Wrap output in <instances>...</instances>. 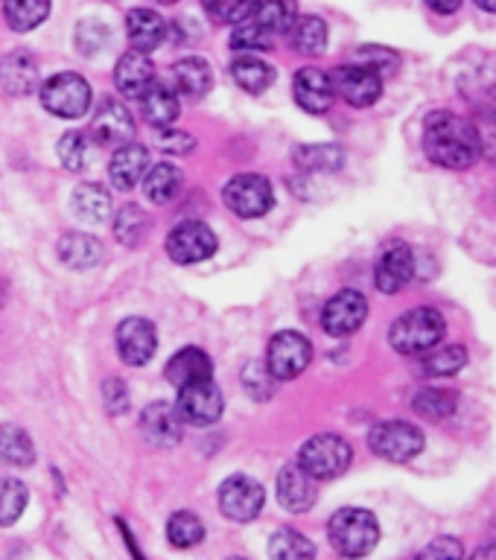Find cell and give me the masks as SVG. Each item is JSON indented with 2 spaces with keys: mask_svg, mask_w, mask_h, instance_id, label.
Instances as JSON below:
<instances>
[{
  "mask_svg": "<svg viewBox=\"0 0 496 560\" xmlns=\"http://www.w3.org/2000/svg\"><path fill=\"white\" fill-rule=\"evenodd\" d=\"M424 152L432 164L447 170H468L480 158L476 129L453 112H432L424 122Z\"/></svg>",
  "mask_w": 496,
  "mask_h": 560,
  "instance_id": "cell-1",
  "label": "cell"
},
{
  "mask_svg": "<svg viewBox=\"0 0 496 560\" xmlns=\"http://www.w3.org/2000/svg\"><path fill=\"white\" fill-rule=\"evenodd\" d=\"M445 332V315L438 313L436 306H418V310L403 313L392 324L389 341H392V348L397 353H403V357H424V353H429V350L441 345Z\"/></svg>",
  "mask_w": 496,
  "mask_h": 560,
  "instance_id": "cell-2",
  "label": "cell"
},
{
  "mask_svg": "<svg viewBox=\"0 0 496 560\" xmlns=\"http://www.w3.org/2000/svg\"><path fill=\"white\" fill-rule=\"evenodd\" d=\"M327 537L345 558H366L380 540V525L366 508H342L327 523Z\"/></svg>",
  "mask_w": 496,
  "mask_h": 560,
  "instance_id": "cell-3",
  "label": "cell"
},
{
  "mask_svg": "<svg viewBox=\"0 0 496 560\" xmlns=\"http://www.w3.org/2000/svg\"><path fill=\"white\" fill-rule=\"evenodd\" d=\"M350 458H354V450H350L345 438L333 435V432H322V435H313L301 446L298 467L307 476H313L315 481H331L348 470Z\"/></svg>",
  "mask_w": 496,
  "mask_h": 560,
  "instance_id": "cell-4",
  "label": "cell"
},
{
  "mask_svg": "<svg viewBox=\"0 0 496 560\" xmlns=\"http://www.w3.org/2000/svg\"><path fill=\"white\" fill-rule=\"evenodd\" d=\"M42 105L61 120H79L91 108V85L79 73H56L42 85Z\"/></svg>",
  "mask_w": 496,
  "mask_h": 560,
  "instance_id": "cell-5",
  "label": "cell"
},
{
  "mask_svg": "<svg viewBox=\"0 0 496 560\" xmlns=\"http://www.w3.org/2000/svg\"><path fill=\"white\" fill-rule=\"evenodd\" d=\"M368 444L385 462L406 464L424 450V432L410 420H383L371 429Z\"/></svg>",
  "mask_w": 496,
  "mask_h": 560,
  "instance_id": "cell-6",
  "label": "cell"
},
{
  "mask_svg": "<svg viewBox=\"0 0 496 560\" xmlns=\"http://www.w3.org/2000/svg\"><path fill=\"white\" fill-rule=\"evenodd\" d=\"M228 210H234L237 217L243 219H261L266 217L275 205V190L272 182L261 173H243L234 175L222 190Z\"/></svg>",
  "mask_w": 496,
  "mask_h": 560,
  "instance_id": "cell-7",
  "label": "cell"
},
{
  "mask_svg": "<svg viewBox=\"0 0 496 560\" xmlns=\"http://www.w3.org/2000/svg\"><path fill=\"white\" fill-rule=\"evenodd\" d=\"M313 359V345L307 336L296 330H284L272 336L269 350H266V371L272 380H296L307 371Z\"/></svg>",
  "mask_w": 496,
  "mask_h": 560,
  "instance_id": "cell-8",
  "label": "cell"
},
{
  "mask_svg": "<svg viewBox=\"0 0 496 560\" xmlns=\"http://www.w3.org/2000/svg\"><path fill=\"white\" fill-rule=\"evenodd\" d=\"M263 502H266V490L252 476H228L219 485V508L234 523H252V520H257V514L263 511Z\"/></svg>",
  "mask_w": 496,
  "mask_h": 560,
  "instance_id": "cell-9",
  "label": "cell"
},
{
  "mask_svg": "<svg viewBox=\"0 0 496 560\" xmlns=\"http://www.w3.org/2000/svg\"><path fill=\"white\" fill-rule=\"evenodd\" d=\"M333 91L342 94V100L354 108H368L374 105L383 94V73L368 65H342V68L333 70Z\"/></svg>",
  "mask_w": 496,
  "mask_h": 560,
  "instance_id": "cell-10",
  "label": "cell"
},
{
  "mask_svg": "<svg viewBox=\"0 0 496 560\" xmlns=\"http://www.w3.org/2000/svg\"><path fill=\"white\" fill-rule=\"evenodd\" d=\"M214 252H217V234L199 219H187L182 225H175L166 236V254L178 266L208 260V257H214Z\"/></svg>",
  "mask_w": 496,
  "mask_h": 560,
  "instance_id": "cell-11",
  "label": "cell"
},
{
  "mask_svg": "<svg viewBox=\"0 0 496 560\" xmlns=\"http://www.w3.org/2000/svg\"><path fill=\"white\" fill-rule=\"evenodd\" d=\"M366 318H368L366 295L357 292V289H342V292H336V295L324 304L322 327L327 336L345 339V336H354V332L366 324Z\"/></svg>",
  "mask_w": 496,
  "mask_h": 560,
  "instance_id": "cell-12",
  "label": "cell"
},
{
  "mask_svg": "<svg viewBox=\"0 0 496 560\" xmlns=\"http://www.w3.org/2000/svg\"><path fill=\"white\" fill-rule=\"evenodd\" d=\"M222 392L217 385L210 383H196L187 385V388H178V402H175V411L182 423H191V427H210L222 418Z\"/></svg>",
  "mask_w": 496,
  "mask_h": 560,
  "instance_id": "cell-13",
  "label": "cell"
},
{
  "mask_svg": "<svg viewBox=\"0 0 496 560\" xmlns=\"http://www.w3.org/2000/svg\"><path fill=\"white\" fill-rule=\"evenodd\" d=\"M158 348V332L155 324L147 322V318H123L117 324V353L126 365H147L149 359L155 357Z\"/></svg>",
  "mask_w": 496,
  "mask_h": 560,
  "instance_id": "cell-14",
  "label": "cell"
},
{
  "mask_svg": "<svg viewBox=\"0 0 496 560\" xmlns=\"http://www.w3.org/2000/svg\"><path fill=\"white\" fill-rule=\"evenodd\" d=\"M415 278V252L410 245H389L374 266V283L385 295H397L410 280Z\"/></svg>",
  "mask_w": 496,
  "mask_h": 560,
  "instance_id": "cell-15",
  "label": "cell"
},
{
  "mask_svg": "<svg viewBox=\"0 0 496 560\" xmlns=\"http://www.w3.org/2000/svg\"><path fill=\"white\" fill-rule=\"evenodd\" d=\"M292 94L296 103L310 114L331 112L336 91H333V79L319 68H301L292 79Z\"/></svg>",
  "mask_w": 496,
  "mask_h": 560,
  "instance_id": "cell-16",
  "label": "cell"
},
{
  "mask_svg": "<svg viewBox=\"0 0 496 560\" xmlns=\"http://www.w3.org/2000/svg\"><path fill=\"white\" fill-rule=\"evenodd\" d=\"M319 490H315V479L307 476L298 464H289L278 472V502L287 508L289 514H304L315 505Z\"/></svg>",
  "mask_w": 496,
  "mask_h": 560,
  "instance_id": "cell-17",
  "label": "cell"
},
{
  "mask_svg": "<svg viewBox=\"0 0 496 560\" xmlns=\"http://www.w3.org/2000/svg\"><path fill=\"white\" fill-rule=\"evenodd\" d=\"M140 432L152 446H175L182 441V418L166 402H149L140 415Z\"/></svg>",
  "mask_w": 496,
  "mask_h": 560,
  "instance_id": "cell-18",
  "label": "cell"
},
{
  "mask_svg": "<svg viewBox=\"0 0 496 560\" xmlns=\"http://www.w3.org/2000/svg\"><path fill=\"white\" fill-rule=\"evenodd\" d=\"M94 135L100 143H131L135 138V120H131L129 108L117 100H103L96 105L94 114Z\"/></svg>",
  "mask_w": 496,
  "mask_h": 560,
  "instance_id": "cell-19",
  "label": "cell"
},
{
  "mask_svg": "<svg viewBox=\"0 0 496 560\" xmlns=\"http://www.w3.org/2000/svg\"><path fill=\"white\" fill-rule=\"evenodd\" d=\"M155 82V68H152V61H149L147 52L140 50H129L126 56H120L117 61V68H114V85L120 91L123 96H140L147 94V88Z\"/></svg>",
  "mask_w": 496,
  "mask_h": 560,
  "instance_id": "cell-20",
  "label": "cell"
},
{
  "mask_svg": "<svg viewBox=\"0 0 496 560\" xmlns=\"http://www.w3.org/2000/svg\"><path fill=\"white\" fill-rule=\"evenodd\" d=\"M126 33H129V42L135 50L140 52H152L155 47L166 42V35H170V24H166L164 18L158 15L155 9H131L129 15H126Z\"/></svg>",
  "mask_w": 496,
  "mask_h": 560,
  "instance_id": "cell-21",
  "label": "cell"
},
{
  "mask_svg": "<svg viewBox=\"0 0 496 560\" xmlns=\"http://www.w3.org/2000/svg\"><path fill=\"white\" fill-rule=\"evenodd\" d=\"M164 374L175 388H187V385L208 383L214 376V362L201 348H182L166 362Z\"/></svg>",
  "mask_w": 496,
  "mask_h": 560,
  "instance_id": "cell-22",
  "label": "cell"
},
{
  "mask_svg": "<svg viewBox=\"0 0 496 560\" xmlns=\"http://www.w3.org/2000/svg\"><path fill=\"white\" fill-rule=\"evenodd\" d=\"M149 173V152L140 143H123L112 155L108 164V175H112L114 187L120 190H131L143 182V175Z\"/></svg>",
  "mask_w": 496,
  "mask_h": 560,
  "instance_id": "cell-23",
  "label": "cell"
},
{
  "mask_svg": "<svg viewBox=\"0 0 496 560\" xmlns=\"http://www.w3.org/2000/svg\"><path fill=\"white\" fill-rule=\"evenodd\" d=\"M243 18L254 21L272 38H278V35H287L289 26L296 24L298 9L296 0H252V7Z\"/></svg>",
  "mask_w": 496,
  "mask_h": 560,
  "instance_id": "cell-24",
  "label": "cell"
},
{
  "mask_svg": "<svg viewBox=\"0 0 496 560\" xmlns=\"http://www.w3.org/2000/svg\"><path fill=\"white\" fill-rule=\"evenodd\" d=\"M0 85L12 96L30 94L38 85V65L26 50L9 52L7 59L0 61Z\"/></svg>",
  "mask_w": 496,
  "mask_h": 560,
  "instance_id": "cell-25",
  "label": "cell"
},
{
  "mask_svg": "<svg viewBox=\"0 0 496 560\" xmlns=\"http://www.w3.org/2000/svg\"><path fill=\"white\" fill-rule=\"evenodd\" d=\"M173 85L178 94L191 96V100H201L214 85V70L201 56H187L173 65Z\"/></svg>",
  "mask_w": 496,
  "mask_h": 560,
  "instance_id": "cell-26",
  "label": "cell"
},
{
  "mask_svg": "<svg viewBox=\"0 0 496 560\" xmlns=\"http://www.w3.org/2000/svg\"><path fill=\"white\" fill-rule=\"evenodd\" d=\"M140 112L147 117L149 126H155V129H170L175 120H178V96L170 91L166 85H152L147 88V94L140 96Z\"/></svg>",
  "mask_w": 496,
  "mask_h": 560,
  "instance_id": "cell-27",
  "label": "cell"
},
{
  "mask_svg": "<svg viewBox=\"0 0 496 560\" xmlns=\"http://www.w3.org/2000/svg\"><path fill=\"white\" fill-rule=\"evenodd\" d=\"M184 190V175L178 166L158 164L143 175V192L149 201L155 205H173Z\"/></svg>",
  "mask_w": 496,
  "mask_h": 560,
  "instance_id": "cell-28",
  "label": "cell"
},
{
  "mask_svg": "<svg viewBox=\"0 0 496 560\" xmlns=\"http://www.w3.org/2000/svg\"><path fill=\"white\" fill-rule=\"evenodd\" d=\"M59 257L68 269H91L103 257V245L91 234H68L61 236Z\"/></svg>",
  "mask_w": 496,
  "mask_h": 560,
  "instance_id": "cell-29",
  "label": "cell"
},
{
  "mask_svg": "<svg viewBox=\"0 0 496 560\" xmlns=\"http://www.w3.org/2000/svg\"><path fill=\"white\" fill-rule=\"evenodd\" d=\"M70 208L77 213L82 222H103L112 213V199H108V192L100 187V184H79L73 196H70Z\"/></svg>",
  "mask_w": 496,
  "mask_h": 560,
  "instance_id": "cell-30",
  "label": "cell"
},
{
  "mask_svg": "<svg viewBox=\"0 0 496 560\" xmlns=\"http://www.w3.org/2000/svg\"><path fill=\"white\" fill-rule=\"evenodd\" d=\"M289 42L304 56H322L327 47V24L319 15H301L289 26Z\"/></svg>",
  "mask_w": 496,
  "mask_h": 560,
  "instance_id": "cell-31",
  "label": "cell"
},
{
  "mask_svg": "<svg viewBox=\"0 0 496 560\" xmlns=\"http://www.w3.org/2000/svg\"><path fill=\"white\" fill-rule=\"evenodd\" d=\"M231 77L245 94H263L266 88L275 82V68L269 61L257 59V56H240V59L231 65Z\"/></svg>",
  "mask_w": 496,
  "mask_h": 560,
  "instance_id": "cell-32",
  "label": "cell"
},
{
  "mask_svg": "<svg viewBox=\"0 0 496 560\" xmlns=\"http://www.w3.org/2000/svg\"><path fill=\"white\" fill-rule=\"evenodd\" d=\"M0 462L12 467H30L35 462L33 438L26 435V429L15 423H0Z\"/></svg>",
  "mask_w": 496,
  "mask_h": 560,
  "instance_id": "cell-33",
  "label": "cell"
},
{
  "mask_svg": "<svg viewBox=\"0 0 496 560\" xmlns=\"http://www.w3.org/2000/svg\"><path fill=\"white\" fill-rule=\"evenodd\" d=\"M50 15V0H3V18L15 33H30Z\"/></svg>",
  "mask_w": 496,
  "mask_h": 560,
  "instance_id": "cell-34",
  "label": "cell"
},
{
  "mask_svg": "<svg viewBox=\"0 0 496 560\" xmlns=\"http://www.w3.org/2000/svg\"><path fill=\"white\" fill-rule=\"evenodd\" d=\"M468 365V348L464 345H447V348H432L420 359V376H453Z\"/></svg>",
  "mask_w": 496,
  "mask_h": 560,
  "instance_id": "cell-35",
  "label": "cell"
},
{
  "mask_svg": "<svg viewBox=\"0 0 496 560\" xmlns=\"http://www.w3.org/2000/svg\"><path fill=\"white\" fill-rule=\"evenodd\" d=\"M272 560H315L313 540H307L304 534L296 528H278L269 540Z\"/></svg>",
  "mask_w": 496,
  "mask_h": 560,
  "instance_id": "cell-36",
  "label": "cell"
},
{
  "mask_svg": "<svg viewBox=\"0 0 496 560\" xmlns=\"http://www.w3.org/2000/svg\"><path fill=\"white\" fill-rule=\"evenodd\" d=\"M412 409L427 420H447L453 418L455 409H459V397L453 392H445V388H420L412 397Z\"/></svg>",
  "mask_w": 496,
  "mask_h": 560,
  "instance_id": "cell-37",
  "label": "cell"
},
{
  "mask_svg": "<svg viewBox=\"0 0 496 560\" xmlns=\"http://www.w3.org/2000/svg\"><path fill=\"white\" fill-rule=\"evenodd\" d=\"M296 164L310 173H333L345 164V152L331 143H313V147L296 149Z\"/></svg>",
  "mask_w": 496,
  "mask_h": 560,
  "instance_id": "cell-38",
  "label": "cell"
},
{
  "mask_svg": "<svg viewBox=\"0 0 496 560\" xmlns=\"http://www.w3.org/2000/svg\"><path fill=\"white\" fill-rule=\"evenodd\" d=\"M149 234V217L138 205H123L117 210V219H114V236L120 240L123 245H140Z\"/></svg>",
  "mask_w": 496,
  "mask_h": 560,
  "instance_id": "cell-39",
  "label": "cell"
},
{
  "mask_svg": "<svg viewBox=\"0 0 496 560\" xmlns=\"http://www.w3.org/2000/svg\"><path fill=\"white\" fill-rule=\"evenodd\" d=\"M166 537L173 542L175 549H191L205 537V525L193 511H175L166 523Z\"/></svg>",
  "mask_w": 496,
  "mask_h": 560,
  "instance_id": "cell-40",
  "label": "cell"
},
{
  "mask_svg": "<svg viewBox=\"0 0 496 560\" xmlns=\"http://www.w3.org/2000/svg\"><path fill=\"white\" fill-rule=\"evenodd\" d=\"M26 499H30V493H26L24 481L9 479V476L0 479V525L18 523L24 514Z\"/></svg>",
  "mask_w": 496,
  "mask_h": 560,
  "instance_id": "cell-41",
  "label": "cell"
},
{
  "mask_svg": "<svg viewBox=\"0 0 496 560\" xmlns=\"http://www.w3.org/2000/svg\"><path fill=\"white\" fill-rule=\"evenodd\" d=\"M88 155H91V140H88L82 131H68V135H61L59 158L61 164H65V170H70V173L85 170Z\"/></svg>",
  "mask_w": 496,
  "mask_h": 560,
  "instance_id": "cell-42",
  "label": "cell"
},
{
  "mask_svg": "<svg viewBox=\"0 0 496 560\" xmlns=\"http://www.w3.org/2000/svg\"><path fill=\"white\" fill-rule=\"evenodd\" d=\"M272 38L269 33H263L261 26L254 24V21H249V18H243V21H237L234 33H231V47L234 50H272Z\"/></svg>",
  "mask_w": 496,
  "mask_h": 560,
  "instance_id": "cell-43",
  "label": "cell"
},
{
  "mask_svg": "<svg viewBox=\"0 0 496 560\" xmlns=\"http://www.w3.org/2000/svg\"><path fill=\"white\" fill-rule=\"evenodd\" d=\"M108 26L103 21H82L77 26V47L82 56H96V52H103L108 47Z\"/></svg>",
  "mask_w": 496,
  "mask_h": 560,
  "instance_id": "cell-44",
  "label": "cell"
},
{
  "mask_svg": "<svg viewBox=\"0 0 496 560\" xmlns=\"http://www.w3.org/2000/svg\"><path fill=\"white\" fill-rule=\"evenodd\" d=\"M201 7L214 24H237V21H243L252 0H201Z\"/></svg>",
  "mask_w": 496,
  "mask_h": 560,
  "instance_id": "cell-45",
  "label": "cell"
},
{
  "mask_svg": "<svg viewBox=\"0 0 496 560\" xmlns=\"http://www.w3.org/2000/svg\"><path fill=\"white\" fill-rule=\"evenodd\" d=\"M357 61L380 70V73H392V70L401 68V56L389 47H377V44H366L362 50H357Z\"/></svg>",
  "mask_w": 496,
  "mask_h": 560,
  "instance_id": "cell-46",
  "label": "cell"
},
{
  "mask_svg": "<svg viewBox=\"0 0 496 560\" xmlns=\"http://www.w3.org/2000/svg\"><path fill=\"white\" fill-rule=\"evenodd\" d=\"M473 129H476L480 155L496 164V112H482L480 120L473 122Z\"/></svg>",
  "mask_w": 496,
  "mask_h": 560,
  "instance_id": "cell-47",
  "label": "cell"
},
{
  "mask_svg": "<svg viewBox=\"0 0 496 560\" xmlns=\"http://www.w3.org/2000/svg\"><path fill=\"white\" fill-rule=\"evenodd\" d=\"M462 542L455 540V537H436V540L420 549L415 560H462Z\"/></svg>",
  "mask_w": 496,
  "mask_h": 560,
  "instance_id": "cell-48",
  "label": "cell"
},
{
  "mask_svg": "<svg viewBox=\"0 0 496 560\" xmlns=\"http://www.w3.org/2000/svg\"><path fill=\"white\" fill-rule=\"evenodd\" d=\"M272 383H275V380H272V374L266 371V368L261 365L245 368V388L252 392L254 400H266V397L272 394Z\"/></svg>",
  "mask_w": 496,
  "mask_h": 560,
  "instance_id": "cell-49",
  "label": "cell"
},
{
  "mask_svg": "<svg viewBox=\"0 0 496 560\" xmlns=\"http://www.w3.org/2000/svg\"><path fill=\"white\" fill-rule=\"evenodd\" d=\"M158 147L164 149V152H170V155H187V152H193V147H196V140H193L191 135H184V131L164 129L158 135Z\"/></svg>",
  "mask_w": 496,
  "mask_h": 560,
  "instance_id": "cell-50",
  "label": "cell"
},
{
  "mask_svg": "<svg viewBox=\"0 0 496 560\" xmlns=\"http://www.w3.org/2000/svg\"><path fill=\"white\" fill-rule=\"evenodd\" d=\"M103 394H105V406H108L112 415H123V411L129 409V388H126V383H120V380H108Z\"/></svg>",
  "mask_w": 496,
  "mask_h": 560,
  "instance_id": "cell-51",
  "label": "cell"
},
{
  "mask_svg": "<svg viewBox=\"0 0 496 560\" xmlns=\"http://www.w3.org/2000/svg\"><path fill=\"white\" fill-rule=\"evenodd\" d=\"M429 9H436L438 15H453L462 7V0H427Z\"/></svg>",
  "mask_w": 496,
  "mask_h": 560,
  "instance_id": "cell-52",
  "label": "cell"
},
{
  "mask_svg": "<svg viewBox=\"0 0 496 560\" xmlns=\"http://www.w3.org/2000/svg\"><path fill=\"white\" fill-rule=\"evenodd\" d=\"M471 560H496V542H488V546H482L471 555Z\"/></svg>",
  "mask_w": 496,
  "mask_h": 560,
  "instance_id": "cell-53",
  "label": "cell"
},
{
  "mask_svg": "<svg viewBox=\"0 0 496 560\" xmlns=\"http://www.w3.org/2000/svg\"><path fill=\"white\" fill-rule=\"evenodd\" d=\"M476 7L485 9V12H494L496 15V0H476Z\"/></svg>",
  "mask_w": 496,
  "mask_h": 560,
  "instance_id": "cell-54",
  "label": "cell"
},
{
  "mask_svg": "<svg viewBox=\"0 0 496 560\" xmlns=\"http://www.w3.org/2000/svg\"><path fill=\"white\" fill-rule=\"evenodd\" d=\"M158 3H166V7H170V3H178V0H158Z\"/></svg>",
  "mask_w": 496,
  "mask_h": 560,
  "instance_id": "cell-55",
  "label": "cell"
},
{
  "mask_svg": "<svg viewBox=\"0 0 496 560\" xmlns=\"http://www.w3.org/2000/svg\"><path fill=\"white\" fill-rule=\"evenodd\" d=\"M231 560H245V558H231Z\"/></svg>",
  "mask_w": 496,
  "mask_h": 560,
  "instance_id": "cell-56",
  "label": "cell"
}]
</instances>
